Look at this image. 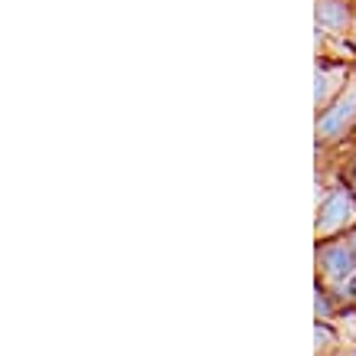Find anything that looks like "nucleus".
I'll return each instance as SVG.
<instances>
[{
	"label": "nucleus",
	"instance_id": "nucleus-11",
	"mask_svg": "<svg viewBox=\"0 0 356 356\" xmlns=\"http://www.w3.org/2000/svg\"><path fill=\"white\" fill-rule=\"evenodd\" d=\"M353 140H356V138H353Z\"/></svg>",
	"mask_w": 356,
	"mask_h": 356
},
{
	"label": "nucleus",
	"instance_id": "nucleus-6",
	"mask_svg": "<svg viewBox=\"0 0 356 356\" xmlns=\"http://www.w3.org/2000/svg\"><path fill=\"white\" fill-rule=\"evenodd\" d=\"M317 340H314V350L317 353H334L337 350V327L334 321H317Z\"/></svg>",
	"mask_w": 356,
	"mask_h": 356
},
{
	"label": "nucleus",
	"instance_id": "nucleus-2",
	"mask_svg": "<svg viewBox=\"0 0 356 356\" xmlns=\"http://www.w3.org/2000/svg\"><path fill=\"white\" fill-rule=\"evenodd\" d=\"M356 226V193L350 184H321V196H317V219H314V238H334L346 236Z\"/></svg>",
	"mask_w": 356,
	"mask_h": 356
},
{
	"label": "nucleus",
	"instance_id": "nucleus-4",
	"mask_svg": "<svg viewBox=\"0 0 356 356\" xmlns=\"http://www.w3.org/2000/svg\"><path fill=\"white\" fill-rule=\"evenodd\" d=\"M356 0H314V33L317 43H350Z\"/></svg>",
	"mask_w": 356,
	"mask_h": 356
},
{
	"label": "nucleus",
	"instance_id": "nucleus-5",
	"mask_svg": "<svg viewBox=\"0 0 356 356\" xmlns=\"http://www.w3.org/2000/svg\"><path fill=\"white\" fill-rule=\"evenodd\" d=\"M356 72V63H340V59H317L314 69V111L321 115L324 108H330L340 92L350 86V79Z\"/></svg>",
	"mask_w": 356,
	"mask_h": 356
},
{
	"label": "nucleus",
	"instance_id": "nucleus-1",
	"mask_svg": "<svg viewBox=\"0 0 356 356\" xmlns=\"http://www.w3.org/2000/svg\"><path fill=\"white\" fill-rule=\"evenodd\" d=\"M317 288L330 291L340 304L356 301V252L350 232L317 242Z\"/></svg>",
	"mask_w": 356,
	"mask_h": 356
},
{
	"label": "nucleus",
	"instance_id": "nucleus-10",
	"mask_svg": "<svg viewBox=\"0 0 356 356\" xmlns=\"http://www.w3.org/2000/svg\"><path fill=\"white\" fill-rule=\"evenodd\" d=\"M350 242H353V252H356V226L350 229Z\"/></svg>",
	"mask_w": 356,
	"mask_h": 356
},
{
	"label": "nucleus",
	"instance_id": "nucleus-9",
	"mask_svg": "<svg viewBox=\"0 0 356 356\" xmlns=\"http://www.w3.org/2000/svg\"><path fill=\"white\" fill-rule=\"evenodd\" d=\"M350 43H353V49H356V13H353V26H350Z\"/></svg>",
	"mask_w": 356,
	"mask_h": 356
},
{
	"label": "nucleus",
	"instance_id": "nucleus-3",
	"mask_svg": "<svg viewBox=\"0 0 356 356\" xmlns=\"http://www.w3.org/2000/svg\"><path fill=\"white\" fill-rule=\"evenodd\" d=\"M356 138V72L350 86L340 92L330 108H324L314 121V140L317 147H340Z\"/></svg>",
	"mask_w": 356,
	"mask_h": 356
},
{
	"label": "nucleus",
	"instance_id": "nucleus-7",
	"mask_svg": "<svg viewBox=\"0 0 356 356\" xmlns=\"http://www.w3.org/2000/svg\"><path fill=\"white\" fill-rule=\"evenodd\" d=\"M314 298H317V321H334L337 311H340V301L330 291H324V288H317Z\"/></svg>",
	"mask_w": 356,
	"mask_h": 356
},
{
	"label": "nucleus",
	"instance_id": "nucleus-8",
	"mask_svg": "<svg viewBox=\"0 0 356 356\" xmlns=\"http://www.w3.org/2000/svg\"><path fill=\"white\" fill-rule=\"evenodd\" d=\"M343 180L350 184V190L356 193V154L350 157V163H346V173H343Z\"/></svg>",
	"mask_w": 356,
	"mask_h": 356
}]
</instances>
